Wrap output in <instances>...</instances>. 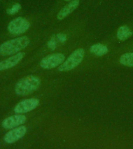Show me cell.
<instances>
[{"label": "cell", "instance_id": "1", "mask_svg": "<svg viewBox=\"0 0 133 149\" xmlns=\"http://www.w3.org/2000/svg\"><path fill=\"white\" fill-rule=\"evenodd\" d=\"M29 44H30V39L26 36L9 40L1 44L0 54L7 56L17 54L20 51L26 48Z\"/></svg>", "mask_w": 133, "mask_h": 149}, {"label": "cell", "instance_id": "8", "mask_svg": "<svg viewBox=\"0 0 133 149\" xmlns=\"http://www.w3.org/2000/svg\"><path fill=\"white\" fill-rule=\"evenodd\" d=\"M26 120H27V118L24 115L16 114V115L9 116L3 120L2 125L6 129H13V128L20 127V125L23 124Z\"/></svg>", "mask_w": 133, "mask_h": 149}, {"label": "cell", "instance_id": "10", "mask_svg": "<svg viewBox=\"0 0 133 149\" xmlns=\"http://www.w3.org/2000/svg\"><path fill=\"white\" fill-rule=\"evenodd\" d=\"M79 0H72L69 4L65 6L60 11L58 12V15H57V18L58 19H60V20L65 19L66 16L72 13L75 9H76L77 7L79 6Z\"/></svg>", "mask_w": 133, "mask_h": 149}, {"label": "cell", "instance_id": "16", "mask_svg": "<svg viewBox=\"0 0 133 149\" xmlns=\"http://www.w3.org/2000/svg\"><path fill=\"white\" fill-rule=\"evenodd\" d=\"M56 39L58 40V42H60V43H64V42L66 41V40H67V37H66V35L64 34V33H58L55 36Z\"/></svg>", "mask_w": 133, "mask_h": 149}, {"label": "cell", "instance_id": "13", "mask_svg": "<svg viewBox=\"0 0 133 149\" xmlns=\"http://www.w3.org/2000/svg\"><path fill=\"white\" fill-rule=\"evenodd\" d=\"M120 63L128 67H133V53H126L121 56Z\"/></svg>", "mask_w": 133, "mask_h": 149}, {"label": "cell", "instance_id": "9", "mask_svg": "<svg viewBox=\"0 0 133 149\" xmlns=\"http://www.w3.org/2000/svg\"><path fill=\"white\" fill-rule=\"evenodd\" d=\"M24 56H25V54L23 52H19L15 55L11 56L6 60L1 61L0 62V71L9 69V68L16 66L20 62Z\"/></svg>", "mask_w": 133, "mask_h": 149}, {"label": "cell", "instance_id": "5", "mask_svg": "<svg viewBox=\"0 0 133 149\" xmlns=\"http://www.w3.org/2000/svg\"><path fill=\"white\" fill-rule=\"evenodd\" d=\"M65 61V55L63 54L56 53L44 57L40 62V65L44 69H51L60 66Z\"/></svg>", "mask_w": 133, "mask_h": 149}, {"label": "cell", "instance_id": "17", "mask_svg": "<svg viewBox=\"0 0 133 149\" xmlns=\"http://www.w3.org/2000/svg\"><path fill=\"white\" fill-rule=\"evenodd\" d=\"M65 1H67V2H69V1H71V0H65Z\"/></svg>", "mask_w": 133, "mask_h": 149}, {"label": "cell", "instance_id": "4", "mask_svg": "<svg viewBox=\"0 0 133 149\" xmlns=\"http://www.w3.org/2000/svg\"><path fill=\"white\" fill-rule=\"evenodd\" d=\"M30 22L23 17L14 19L8 24V30L13 35H20L25 33L30 28Z\"/></svg>", "mask_w": 133, "mask_h": 149}, {"label": "cell", "instance_id": "15", "mask_svg": "<svg viewBox=\"0 0 133 149\" xmlns=\"http://www.w3.org/2000/svg\"><path fill=\"white\" fill-rule=\"evenodd\" d=\"M58 40H57V39H56V37L55 36V37H52L50 39V40H48V47L49 49H51V51H53V50H55V49L57 47V43H58Z\"/></svg>", "mask_w": 133, "mask_h": 149}, {"label": "cell", "instance_id": "6", "mask_svg": "<svg viewBox=\"0 0 133 149\" xmlns=\"http://www.w3.org/2000/svg\"><path fill=\"white\" fill-rule=\"evenodd\" d=\"M38 105H39V100L37 99L32 98V99L24 100L16 105L14 108V112L17 114L26 113L36 109Z\"/></svg>", "mask_w": 133, "mask_h": 149}, {"label": "cell", "instance_id": "2", "mask_svg": "<svg viewBox=\"0 0 133 149\" xmlns=\"http://www.w3.org/2000/svg\"><path fill=\"white\" fill-rule=\"evenodd\" d=\"M41 86V79L37 76L28 75L16 83L15 92L19 95H27L34 93Z\"/></svg>", "mask_w": 133, "mask_h": 149}, {"label": "cell", "instance_id": "11", "mask_svg": "<svg viewBox=\"0 0 133 149\" xmlns=\"http://www.w3.org/2000/svg\"><path fill=\"white\" fill-rule=\"evenodd\" d=\"M90 51L94 55L97 56V57H100V56H103L107 54L108 48L105 45H103L101 44H97L93 45V46H91L90 48Z\"/></svg>", "mask_w": 133, "mask_h": 149}, {"label": "cell", "instance_id": "12", "mask_svg": "<svg viewBox=\"0 0 133 149\" xmlns=\"http://www.w3.org/2000/svg\"><path fill=\"white\" fill-rule=\"evenodd\" d=\"M132 35V30L127 26H121L117 32V37L121 40H125Z\"/></svg>", "mask_w": 133, "mask_h": 149}, {"label": "cell", "instance_id": "3", "mask_svg": "<svg viewBox=\"0 0 133 149\" xmlns=\"http://www.w3.org/2000/svg\"><path fill=\"white\" fill-rule=\"evenodd\" d=\"M85 55V51L83 49L79 48L72 52L65 61L58 67V70L60 72H67L73 69L81 63Z\"/></svg>", "mask_w": 133, "mask_h": 149}, {"label": "cell", "instance_id": "14", "mask_svg": "<svg viewBox=\"0 0 133 149\" xmlns=\"http://www.w3.org/2000/svg\"><path fill=\"white\" fill-rule=\"evenodd\" d=\"M21 9V5L19 4V3H16V4H14L13 6L9 9H7L6 13L9 15H14V14H16V13L18 11H20Z\"/></svg>", "mask_w": 133, "mask_h": 149}, {"label": "cell", "instance_id": "7", "mask_svg": "<svg viewBox=\"0 0 133 149\" xmlns=\"http://www.w3.org/2000/svg\"><path fill=\"white\" fill-rule=\"evenodd\" d=\"M26 133H27V127L25 126H20L9 130L4 136V141L7 144H12L24 137Z\"/></svg>", "mask_w": 133, "mask_h": 149}]
</instances>
